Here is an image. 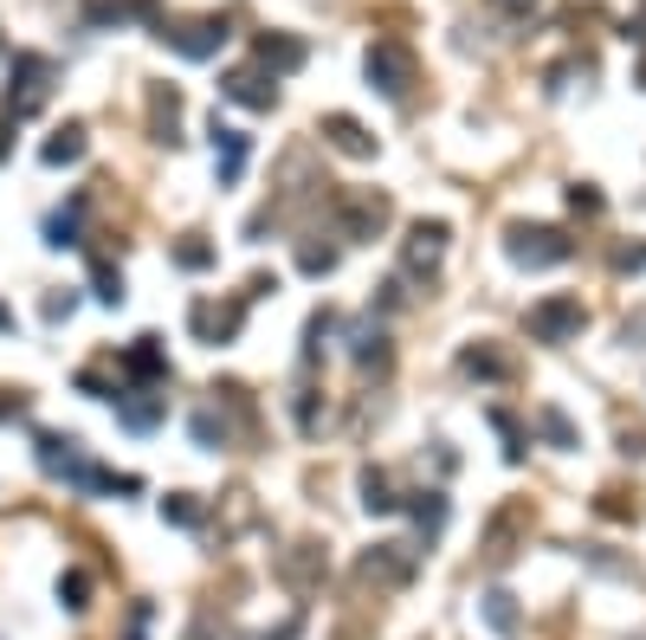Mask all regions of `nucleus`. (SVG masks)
<instances>
[{"instance_id": "nucleus-1", "label": "nucleus", "mask_w": 646, "mask_h": 640, "mask_svg": "<svg viewBox=\"0 0 646 640\" xmlns=\"http://www.w3.org/2000/svg\"><path fill=\"white\" fill-rule=\"evenodd\" d=\"M369 84H376L381 98H408V84H414V52H408L401 39H376V45H369Z\"/></svg>"}, {"instance_id": "nucleus-2", "label": "nucleus", "mask_w": 646, "mask_h": 640, "mask_svg": "<svg viewBox=\"0 0 646 640\" xmlns=\"http://www.w3.org/2000/svg\"><path fill=\"white\" fill-rule=\"evenodd\" d=\"M511 260L517 265H563L570 260V240L556 226H511Z\"/></svg>"}, {"instance_id": "nucleus-3", "label": "nucleus", "mask_w": 646, "mask_h": 640, "mask_svg": "<svg viewBox=\"0 0 646 640\" xmlns=\"http://www.w3.org/2000/svg\"><path fill=\"white\" fill-rule=\"evenodd\" d=\"M45 78H52V65H45L39 52H20V59H13V84H20V91H7V111L33 116L39 104H45Z\"/></svg>"}, {"instance_id": "nucleus-4", "label": "nucleus", "mask_w": 646, "mask_h": 640, "mask_svg": "<svg viewBox=\"0 0 646 640\" xmlns=\"http://www.w3.org/2000/svg\"><path fill=\"white\" fill-rule=\"evenodd\" d=\"M227 20H182V27H168V45H175V52H182V59H214V52H221V45H227Z\"/></svg>"}, {"instance_id": "nucleus-5", "label": "nucleus", "mask_w": 646, "mask_h": 640, "mask_svg": "<svg viewBox=\"0 0 646 640\" xmlns=\"http://www.w3.org/2000/svg\"><path fill=\"white\" fill-rule=\"evenodd\" d=\"M531 331H536L543 343L575 337V331H582V304H575V298H550V304H536V311H531Z\"/></svg>"}, {"instance_id": "nucleus-6", "label": "nucleus", "mask_w": 646, "mask_h": 640, "mask_svg": "<svg viewBox=\"0 0 646 640\" xmlns=\"http://www.w3.org/2000/svg\"><path fill=\"white\" fill-rule=\"evenodd\" d=\"M221 91H227L233 104H246V111H271V98H278V84H266V72H253V65L246 72H227Z\"/></svg>"}, {"instance_id": "nucleus-7", "label": "nucleus", "mask_w": 646, "mask_h": 640, "mask_svg": "<svg viewBox=\"0 0 646 640\" xmlns=\"http://www.w3.org/2000/svg\"><path fill=\"white\" fill-rule=\"evenodd\" d=\"M440 253H447V226H440V221H420L414 233H408V265H414V272H427V265H440Z\"/></svg>"}, {"instance_id": "nucleus-8", "label": "nucleus", "mask_w": 646, "mask_h": 640, "mask_svg": "<svg viewBox=\"0 0 646 640\" xmlns=\"http://www.w3.org/2000/svg\"><path fill=\"white\" fill-rule=\"evenodd\" d=\"M214 162H221V182H239V169H246V136L227 130V123H214Z\"/></svg>"}, {"instance_id": "nucleus-9", "label": "nucleus", "mask_w": 646, "mask_h": 640, "mask_svg": "<svg viewBox=\"0 0 646 640\" xmlns=\"http://www.w3.org/2000/svg\"><path fill=\"white\" fill-rule=\"evenodd\" d=\"M116 420H123L130 434H150L155 420H162V402H155V395H116Z\"/></svg>"}, {"instance_id": "nucleus-10", "label": "nucleus", "mask_w": 646, "mask_h": 640, "mask_svg": "<svg viewBox=\"0 0 646 640\" xmlns=\"http://www.w3.org/2000/svg\"><path fill=\"white\" fill-rule=\"evenodd\" d=\"M324 130H330V143H337L342 155H376V143L362 136V123H349V116H330Z\"/></svg>"}, {"instance_id": "nucleus-11", "label": "nucleus", "mask_w": 646, "mask_h": 640, "mask_svg": "<svg viewBox=\"0 0 646 640\" xmlns=\"http://www.w3.org/2000/svg\"><path fill=\"white\" fill-rule=\"evenodd\" d=\"M305 59V45L298 39H259V65H278V72H291Z\"/></svg>"}, {"instance_id": "nucleus-12", "label": "nucleus", "mask_w": 646, "mask_h": 640, "mask_svg": "<svg viewBox=\"0 0 646 640\" xmlns=\"http://www.w3.org/2000/svg\"><path fill=\"white\" fill-rule=\"evenodd\" d=\"M39 155H45L52 169H59V162H78V155H84V130H78V123H72V130H59V136H52Z\"/></svg>"}, {"instance_id": "nucleus-13", "label": "nucleus", "mask_w": 646, "mask_h": 640, "mask_svg": "<svg viewBox=\"0 0 646 640\" xmlns=\"http://www.w3.org/2000/svg\"><path fill=\"white\" fill-rule=\"evenodd\" d=\"M362 505L369 511H401V498H388V479L381 473H362Z\"/></svg>"}, {"instance_id": "nucleus-14", "label": "nucleus", "mask_w": 646, "mask_h": 640, "mask_svg": "<svg viewBox=\"0 0 646 640\" xmlns=\"http://www.w3.org/2000/svg\"><path fill=\"white\" fill-rule=\"evenodd\" d=\"M130 369H136V376H162V349H155V337H136V349H130Z\"/></svg>"}, {"instance_id": "nucleus-15", "label": "nucleus", "mask_w": 646, "mask_h": 640, "mask_svg": "<svg viewBox=\"0 0 646 640\" xmlns=\"http://www.w3.org/2000/svg\"><path fill=\"white\" fill-rule=\"evenodd\" d=\"M162 518H175V525H201V505H194L188 491H175V498H162Z\"/></svg>"}, {"instance_id": "nucleus-16", "label": "nucleus", "mask_w": 646, "mask_h": 640, "mask_svg": "<svg viewBox=\"0 0 646 640\" xmlns=\"http://www.w3.org/2000/svg\"><path fill=\"white\" fill-rule=\"evenodd\" d=\"M45 240H52V246H78V207L72 214H52V221H45Z\"/></svg>"}, {"instance_id": "nucleus-17", "label": "nucleus", "mask_w": 646, "mask_h": 640, "mask_svg": "<svg viewBox=\"0 0 646 640\" xmlns=\"http://www.w3.org/2000/svg\"><path fill=\"white\" fill-rule=\"evenodd\" d=\"M91 285H98V298L104 304H123V278H116L111 265H91Z\"/></svg>"}, {"instance_id": "nucleus-18", "label": "nucleus", "mask_w": 646, "mask_h": 640, "mask_svg": "<svg viewBox=\"0 0 646 640\" xmlns=\"http://www.w3.org/2000/svg\"><path fill=\"white\" fill-rule=\"evenodd\" d=\"M485 614H492L498 634H511V628H517V608H511V596H492V602H485Z\"/></svg>"}, {"instance_id": "nucleus-19", "label": "nucleus", "mask_w": 646, "mask_h": 640, "mask_svg": "<svg viewBox=\"0 0 646 640\" xmlns=\"http://www.w3.org/2000/svg\"><path fill=\"white\" fill-rule=\"evenodd\" d=\"M543 434H550L556 447H570V440H575V434H570V420H563V415H543Z\"/></svg>"}, {"instance_id": "nucleus-20", "label": "nucleus", "mask_w": 646, "mask_h": 640, "mask_svg": "<svg viewBox=\"0 0 646 640\" xmlns=\"http://www.w3.org/2000/svg\"><path fill=\"white\" fill-rule=\"evenodd\" d=\"M59 596H65V608H84V576H65V582H59Z\"/></svg>"}, {"instance_id": "nucleus-21", "label": "nucleus", "mask_w": 646, "mask_h": 640, "mask_svg": "<svg viewBox=\"0 0 646 640\" xmlns=\"http://www.w3.org/2000/svg\"><path fill=\"white\" fill-rule=\"evenodd\" d=\"M175 260L188 265V272H201V265H207V246H182V253H175Z\"/></svg>"}, {"instance_id": "nucleus-22", "label": "nucleus", "mask_w": 646, "mask_h": 640, "mask_svg": "<svg viewBox=\"0 0 646 640\" xmlns=\"http://www.w3.org/2000/svg\"><path fill=\"white\" fill-rule=\"evenodd\" d=\"M492 7H498V13H531L536 0H492Z\"/></svg>"}, {"instance_id": "nucleus-23", "label": "nucleus", "mask_w": 646, "mask_h": 640, "mask_svg": "<svg viewBox=\"0 0 646 640\" xmlns=\"http://www.w3.org/2000/svg\"><path fill=\"white\" fill-rule=\"evenodd\" d=\"M7 324H13V317H7V311H0V331H7Z\"/></svg>"}]
</instances>
